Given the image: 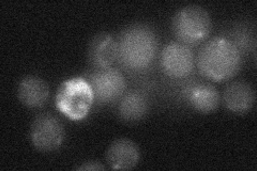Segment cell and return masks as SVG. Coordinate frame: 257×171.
<instances>
[{
	"label": "cell",
	"instance_id": "1",
	"mask_svg": "<svg viewBox=\"0 0 257 171\" xmlns=\"http://www.w3.org/2000/svg\"><path fill=\"white\" fill-rule=\"evenodd\" d=\"M242 56L231 40L216 37L199 50L197 66L199 72L210 80L224 81L234 77L241 69Z\"/></svg>",
	"mask_w": 257,
	"mask_h": 171
},
{
	"label": "cell",
	"instance_id": "2",
	"mask_svg": "<svg viewBox=\"0 0 257 171\" xmlns=\"http://www.w3.org/2000/svg\"><path fill=\"white\" fill-rule=\"evenodd\" d=\"M118 59L133 71L147 69L155 60L159 48L154 29L143 24L126 27L118 40Z\"/></svg>",
	"mask_w": 257,
	"mask_h": 171
},
{
	"label": "cell",
	"instance_id": "3",
	"mask_svg": "<svg viewBox=\"0 0 257 171\" xmlns=\"http://www.w3.org/2000/svg\"><path fill=\"white\" fill-rule=\"evenodd\" d=\"M93 103L92 88L89 81L83 77H73L63 81L56 94V107L73 121L86 118Z\"/></svg>",
	"mask_w": 257,
	"mask_h": 171
},
{
	"label": "cell",
	"instance_id": "4",
	"mask_svg": "<svg viewBox=\"0 0 257 171\" xmlns=\"http://www.w3.org/2000/svg\"><path fill=\"white\" fill-rule=\"evenodd\" d=\"M172 28L180 43L195 45L205 41L211 31V19L203 7L190 5L175 14Z\"/></svg>",
	"mask_w": 257,
	"mask_h": 171
},
{
	"label": "cell",
	"instance_id": "5",
	"mask_svg": "<svg viewBox=\"0 0 257 171\" xmlns=\"http://www.w3.org/2000/svg\"><path fill=\"white\" fill-rule=\"evenodd\" d=\"M64 140L62 122L50 113L37 117L30 127V141L41 152H53L59 149Z\"/></svg>",
	"mask_w": 257,
	"mask_h": 171
},
{
	"label": "cell",
	"instance_id": "6",
	"mask_svg": "<svg viewBox=\"0 0 257 171\" xmlns=\"http://www.w3.org/2000/svg\"><path fill=\"white\" fill-rule=\"evenodd\" d=\"M92 88L94 101L100 104L112 103L121 99L125 91V79L117 69L94 70L86 78Z\"/></svg>",
	"mask_w": 257,
	"mask_h": 171
},
{
	"label": "cell",
	"instance_id": "7",
	"mask_svg": "<svg viewBox=\"0 0 257 171\" xmlns=\"http://www.w3.org/2000/svg\"><path fill=\"white\" fill-rule=\"evenodd\" d=\"M161 67L167 76L183 78L194 69V55L186 44L168 43L161 53Z\"/></svg>",
	"mask_w": 257,
	"mask_h": 171
},
{
	"label": "cell",
	"instance_id": "8",
	"mask_svg": "<svg viewBox=\"0 0 257 171\" xmlns=\"http://www.w3.org/2000/svg\"><path fill=\"white\" fill-rule=\"evenodd\" d=\"M88 59L94 70L110 68L118 59L117 40L106 32L95 35L88 47Z\"/></svg>",
	"mask_w": 257,
	"mask_h": 171
},
{
	"label": "cell",
	"instance_id": "9",
	"mask_svg": "<svg viewBox=\"0 0 257 171\" xmlns=\"http://www.w3.org/2000/svg\"><path fill=\"white\" fill-rule=\"evenodd\" d=\"M223 100L229 111L237 115H244L253 108L255 91L253 87L246 81H234L225 89Z\"/></svg>",
	"mask_w": 257,
	"mask_h": 171
},
{
	"label": "cell",
	"instance_id": "10",
	"mask_svg": "<svg viewBox=\"0 0 257 171\" xmlns=\"http://www.w3.org/2000/svg\"><path fill=\"white\" fill-rule=\"evenodd\" d=\"M140 149L138 144L126 138L112 142L106 152L108 165L114 170H130L139 164Z\"/></svg>",
	"mask_w": 257,
	"mask_h": 171
},
{
	"label": "cell",
	"instance_id": "11",
	"mask_svg": "<svg viewBox=\"0 0 257 171\" xmlns=\"http://www.w3.org/2000/svg\"><path fill=\"white\" fill-rule=\"evenodd\" d=\"M18 96L21 103L26 107L38 108L47 102L50 97V89L42 78L26 76L20 81Z\"/></svg>",
	"mask_w": 257,
	"mask_h": 171
},
{
	"label": "cell",
	"instance_id": "12",
	"mask_svg": "<svg viewBox=\"0 0 257 171\" xmlns=\"http://www.w3.org/2000/svg\"><path fill=\"white\" fill-rule=\"evenodd\" d=\"M188 101L196 111L211 113L218 109L221 96L218 89L211 84L198 83L189 89Z\"/></svg>",
	"mask_w": 257,
	"mask_h": 171
},
{
	"label": "cell",
	"instance_id": "13",
	"mask_svg": "<svg viewBox=\"0 0 257 171\" xmlns=\"http://www.w3.org/2000/svg\"><path fill=\"white\" fill-rule=\"evenodd\" d=\"M149 101L147 95L133 90L122 95L119 103V116L126 122H138L147 115Z\"/></svg>",
	"mask_w": 257,
	"mask_h": 171
},
{
	"label": "cell",
	"instance_id": "14",
	"mask_svg": "<svg viewBox=\"0 0 257 171\" xmlns=\"http://www.w3.org/2000/svg\"><path fill=\"white\" fill-rule=\"evenodd\" d=\"M77 170H90V171H99V170H104V166L99 161L95 160H90V161H86L82 166H79L76 168Z\"/></svg>",
	"mask_w": 257,
	"mask_h": 171
}]
</instances>
